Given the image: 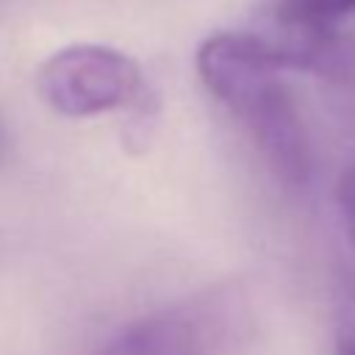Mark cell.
I'll use <instances>...</instances> for the list:
<instances>
[{
	"mask_svg": "<svg viewBox=\"0 0 355 355\" xmlns=\"http://www.w3.org/2000/svg\"><path fill=\"white\" fill-rule=\"evenodd\" d=\"M286 72L291 69L272 36L219 31L197 50L202 86L247 130L286 186H305L311 178V141L283 78Z\"/></svg>",
	"mask_w": 355,
	"mask_h": 355,
	"instance_id": "obj_1",
	"label": "cell"
},
{
	"mask_svg": "<svg viewBox=\"0 0 355 355\" xmlns=\"http://www.w3.org/2000/svg\"><path fill=\"white\" fill-rule=\"evenodd\" d=\"M205 327L191 308H164L128 324L100 355H202Z\"/></svg>",
	"mask_w": 355,
	"mask_h": 355,
	"instance_id": "obj_3",
	"label": "cell"
},
{
	"mask_svg": "<svg viewBox=\"0 0 355 355\" xmlns=\"http://www.w3.org/2000/svg\"><path fill=\"white\" fill-rule=\"evenodd\" d=\"M355 11V0H277L280 25H333Z\"/></svg>",
	"mask_w": 355,
	"mask_h": 355,
	"instance_id": "obj_4",
	"label": "cell"
},
{
	"mask_svg": "<svg viewBox=\"0 0 355 355\" xmlns=\"http://www.w3.org/2000/svg\"><path fill=\"white\" fill-rule=\"evenodd\" d=\"M42 100L61 116L83 119L133 105L144 89L139 64L108 44H69L36 75Z\"/></svg>",
	"mask_w": 355,
	"mask_h": 355,
	"instance_id": "obj_2",
	"label": "cell"
},
{
	"mask_svg": "<svg viewBox=\"0 0 355 355\" xmlns=\"http://www.w3.org/2000/svg\"><path fill=\"white\" fill-rule=\"evenodd\" d=\"M333 355H355V280L333 291Z\"/></svg>",
	"mask_w": 355,
	"mask_h": 355,
	"instance_id": "obj_5",
	"label": "cell"
},
{
	"mask_svg": "<svg viewBox=\"0 0 355 355\" xmlns=\"http://www.w3.org/2000/svg\"><path fill=\"white\" fill-rule=\"evenodd\" d=\"M336 208H338V219H341V227L355 250V164L349 169H344L336 180Z\"/></svg>",
	"mask_w": 355,
	"mask_h": 355,
	"instance_id": "obj_6",
	"label": "cell"
}]
</instances>
